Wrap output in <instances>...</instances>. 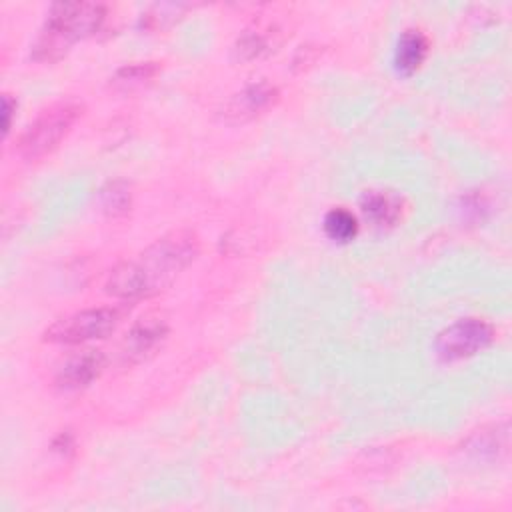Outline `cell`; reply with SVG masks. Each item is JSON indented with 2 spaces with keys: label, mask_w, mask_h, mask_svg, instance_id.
<instances>
[{
  "label": "cell",
  "mask_w": 512,
  "mask_h": 512,
  "mask_svg": "<svg viewBox=\"0 0 512 512\" xmlns=\"http://www.w3.org/2000/svg\"><path fill=\"white\" fill-rule=\"evenodd\" d=\"M124 316L122 308L100 306L74 312L66 318L56 320L44 332V340L56 344H82L88 340L104 338L120 324Z\"/></svg>",
  "instance_id": "obj_4"
},
{
  "label": "cell",
  "mask_w": 512,
  "mask_h": 512,
  "mask_svg": "<svg viewBox=\"0 0 512 512\" xmlns=\"http://www.w3.org/2000/svg\"><path fill=\"white\" fill-rule=\"evenodd\" d=\"M466 450L480 460H494L508 450V426L496 424L490 430H478L466 442Z\"/></svg>",
  "instance_id": "obj_11"
},
{
  "label": "cell",
  "mask_w": 512,
  "mask_h": 512,
  "mask_svg": "<svg viewBox=\"0 0 512 512\" xmlns=\"http://www.w3.org/2000/svg\"><path fill=\"white\" fill-rule=\"evenodd\" d=\"M106 20V6L96 2H60L48 12L34 44V60H58L74 42L96 34Z\"/></svg>",
  "instance_id": "obj_2"
},
{
  "label": "cell",
  "mask_w": 512,
  "mask_h": 512,
  "mask_svg": "<svg viewBox=\"0 0 512 512\" xmlns=\"http://www.w3.org/2000/svg\"><path fill=\"white\" fill-rule=\"evenodd\" d=\"M324 232L330 240L338 244L350 242L358 234V220L356 216L346 208H332L324 216Z\"/></svg>",
  "instance_id": "obj_14"
},
{
  "label": "cell",
  "mask_w": 512,
  "mask_h": 512,
  "mask_svg": "<svg viewBox=\"0 0 512 512\" xmlns=\"http://www.w3.org/2000/svg\"><path fill=\"white\" fill-rule=\"evenodd\" d=\"M82 114V106L76 102H58L40 112V116L24 130L18 140V154L24 160H38L50 154L62 138L70 132L78 116Z\"/></svg>",
  "instance_id": "obj_3"
},
{
  "label": "cell",
  "mask_w": 512,
  "mask_h": 512,
  "mask_svg": "<svg viewBox=\"0 0 512 512\" xmlns=\"http://www.w3.org/2000/svg\"><path fill=\"white\" fill-rule=\"evenodd\" d=\"M168 334V324L154 314L142 316L136 324H132V328L128 330L122 348H120V356L124 362H140L146 360L150 354H154L160 344L166 340Z\"/></svg>",
  "instance_id": "obj_6"
},
{
  "label": "cell",
  "mask_w": 512,
  "mask_h": 512,
  "mask_svg": "<svg viewBox=\"0 0 512 512\" xmlns=\"http://www.w3.org/2000/svg\"><path fill=\"white\" fill-rule=\"evenodd\" d=\"M156 74H158V64L156 62H136V64H128V66L118 68L114 72V76L110 78V84L116 90L132 92V90L142 88L144 84H148Z\"/></svg>",
  "instance_id": "obj_12"
},
{
  "label": "cell",
  "mask_w": 512,
  "mask_h": 512,
  "mask_svg": "<svg viewBox=\"0 0 512 512\" xmlns=\"http://www.w3.org/2000/svg\"><path fill=\"white\" fill-rule=\"evenodd\" d=\"M268 46H270V42H268L266 34H262L260 30H246L238 38V42L234 46V52L240 60H252V58H258L264 52H268L270 50Z\"/></svg>",
  "instance_id": "obj_15"
},
{
  "label": "cell",
  "mask_w": 512,
  "mask_h": 512,
  "mask_svg": "<svg viewBox=\"0 0 512 512\" xmlns=\"http://www.w3.org/2000/svg\"><path fill=\"white\" fill-rule=\"evenodd\" d=\"M16 110V102L10 98V94L2 96V132L8 134L12 126V114Z\"/></svg>",
  "instance_id": "obj_16"
},
{
  "label": "cell",
  "mask_w": 512,
  "mask_h": 512,
  "mask_svg": "<svg viewBox=\"0 0 512 512\" xmlns=\"http://www.w3.org/2000/svg\"><path fill=\"white\" fill-rule=\"evenodd\" d=\"M428 38L418 28H408L400 34L394 50V66L400 74H414L428 56Z\"/></svg>",
  "instance_id": "obj_10"
},
{
  "label": "cell",
  "mask_w": 512,
  "mask_h": 512,
  "mask_svg": "<svg viewBox=\"0 0 512 512\" xmlns=\"http://www.w3.org/2000/svg\"><path fill=\"white\" fill-rule=\"evenodd\" d=\"M276 100H278L276 86L260 80L244 86L238 94H234L226 104L224 116L234 122H244L268 110Z\"/></svg>",
  "instance_id": "obj_7"
},
{
  "label": "cell",
  "mask_w": 512,
  "mask_h": 512,
  "mask_svg": "<svg viewBox=\"0 0 512 512\" xmlns=\"http://www.w3.org/2000/svg\"><path fill=\"white\" fill-rule=\"evenodd\" d=\"M100 206L102 210L112 216L120 218L124 216L132 206V192L130 184L124 180H110L100 190Z\"/></svg>",
  "instance_id": "obj_13"
},
{
  "label": "cell",
  "mask_w": 512,
  "mask_h": 512,
  "mask_svg": "<svg viewBox=\"0 0 512 512\" xmlns=\"http://www.w3.org/2000/svg\"><path fill=\"white\" fill-rule=\"evenodd\" d=\"M404 208V198L394 190L372 188L360 196V212L376 228H392L398 224Z\"/></svg>",
  "instance_id": "obj_8"
},
{
  "label": "cell",
  "mask_w": 512,
  "mask_h": 512,
  "mask_svg": "<svg viewBox=\"0 0 512 512\" xmlns=\"http://www.w3.org/2000/svg\"><path fill=\"white\" fill-rule=\"evenodd\" d=\"M106 366V358L100 350H84L70 356L56 374V384L62 390H80L94 382Z\"/></svg>",
  "instance_id": "obj_9"
},
{
  "label": "cell",
  "mask_w": 512,
  "mask_h": 512,
  "mask_svg": "<svg viewBox=\"0 0 512 512\" xmlns=\"http://www.w3.org/2000/svg\"><path fill=\"white\" fill-rule=\"evenodd\" d=\"M196 254L198 240L192 232L164 234L138 256L120 262L108 276L106 292L122 300L150 298L168 288Z\"/></svg>",
  "instance_id": "obj_1"
},
{
  "label": "cell",
  "mask_w": 512,
  "mask_h": 512,
  "mask_svg": "<svg viewBox=\"0 0 512 512\" xmlns=\"http://www.w3.org/2000/svg\"><path fill=\"white\" fill-rule=\"evenodd\" d=\"M494 328L482 318H462L446 326L434 342L436 356L442 362H456L470 358L490 346Z\"/></svg>",
  "instance_id": "obj_5"
}]
</instances>
